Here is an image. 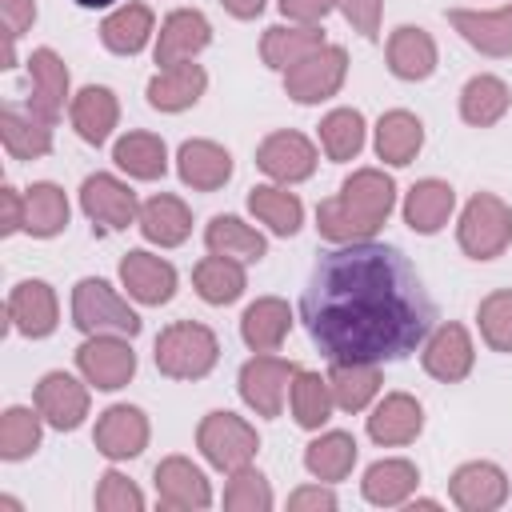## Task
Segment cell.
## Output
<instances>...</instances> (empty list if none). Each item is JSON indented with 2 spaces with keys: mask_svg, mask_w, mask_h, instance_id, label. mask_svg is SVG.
I'll use <instances>...</instances> for the list:
<instances>
[{
  "mask_svg": "<svg viewBox=\"0 0 512 512\" xmlns=\"http://www.w3.org/2000/svg\"><path fill=\"white\" fill-rule=\"evenodd\" d=\"M176 172L192 192H216L232 180V152L216 140H184L176 152Z\"/></svg>",
  "mask_w": 512,
  "mask_h": 512,
  "instance_id": "cb8c5ba5",
  "label": "cell"
},
{
  "mask_svg": "<svg viewBox=\"0 0 512 512\" xmlns=\"http://www.w3.org/2000/svg\"><path fill=\"white\" fill-rule=\"evenodd\" d=\"M72 324L84 336H136L140 316L128 308V300L100 276H84L72 288Z\"/></svg>",
  "mask_w": 512,
  "mask_h": 512,
  "instance_id": "5b68a950",
  "label": "cell"
},
{
  "mask_svg": "<svg viewBox=\"0 0 512 512\" xmlns=\"http://www.w3.org/2000/svg\"><path fill=\"white\" fill-rule=\"evenodd\" d=\"M476 328L492 352H512V288H496L476 304Z\"/></svg>",
  "mask_w": 512,
  "mask_h": 512,
  "instance_id": "bcb514c9",
  "label": "cell"
},
{
  "mask_svg": "<svg viewBox=\"0 0 512 512\" xmlns=\"http://www.w3.org/2000/svg\"><path fill=\"white\" fill-rule=\"evenodd\" d=\"M272 504H276V496H272L264 472H256L252 464L228 472V484H224V508L228 512H268Z\"/></svg>",
  "mask_w": 512,
  "mask_h": 512,
  "instance_id": "7dc6e473",
  "label": "cell"
},
{
  "mask_svg": "<svg viewBox=\"0 0 512 512\" xmlns=\"http://www.w3.org/2000/svg\"><path fill=\"white\" fill-rule=\"evenodd\" d=\"M92 504H96L100 512H144V492H140L124 472L108 468V472L100 476V484H96Z\"/></svg>",
  "mask_w": 512,
  "mask_h": 512,
  "instance_id": "c3c4849f",
  "label": "cell"
},
{
  "mask_svg": "<svg viewBox=\"0 0 512 512\" xmlns=\"http://www.w3.org/2000/svg\"><path fill=\"white\" fill-rule=\"evenodd\" d=\"M136 228L148 244H160V248H180L188 236H192V212L180 196L172 192H156L140 204V216H136Z\"/></svg>",
  "mask_w": 512,
  "mask_h": 512,
  "instance_id": "484cf974",
  "label": "cell"
},
{
  "mask_svg": "<svg viewBox=\"0 0 512 512\" xmlns=\"http://www.w3.org/2000/svg\"><path fill=\"white\" fill-rule=\"evenodd\" d=\"M192 288H196V296H200L204 304L224 308V304H232V300L244 296V288H248V272H244L240 260L208 252V256L196 260V268H192Z\"/></svg>",
  "mask_w": 512,
  "mask_h": 512,
  "instance_id": "836d02e7",
  "label": "cell"
},
{
  "mask_svg": "<svg viewBox=\"0 0 512 512\" xmlns=\"http://www.w3.org/2000/svg\"><path fill=\"white\" fill-rule=\"evenodd\" d=\"M212 44V24L204 12L196 8H176L160 20V32H156V48H152V60L160 68H172L180 60H192L196 52H204Z\"/></svg>",
  "mask_w": 512,
  "mask_h": 512,
  "instance_id": "d6986e66",
  "label": "cell"
},
{
  "mask_svg": "<svg viewBox=\"0 0 512 512\" xmlns=\"http://www.w3.org/2000/svg\"><path fill=\"white\" fill-rule=\"evenodd\" d=\"M288 408H292V420L308 432H320L328 420H332V388H328V376L320 372H308V368H296L292 376V388H288Z\"/></svg>",
  "mask_w": 512,
  "mask_h": 512,
  "instance_id": "60d3db41",
  "label": "cell"
},
{
  "mask_svg": "<svg viewBox=\"0 0 512 512\" xmlns=\"http://www.w3.org/2000/svg\"><path fill=\"white\" fill-rule=\"evenodd\" d=\"M424 432V408L408 392H388L368 412V436L380 448H404Z\"/></svg>",
  "mask_w": 512,
  "mask_h": 512,
  "instance_id": "7402d4cb",
  "label": "cell"
},
{
  "mask_svg": "<svg viewBox=\"0 0 512 512\" xmlns=\"http://www.w3.org/2000/svg\"><path fill=\"white\" fill-rule=\"evenodd\" d=\"M248 212L276 236H296L304 224V204L288 184H256L248 192Z\"/></svg>",
  "mask_w": 512,
  "mask_h": 512,
  "instance_id": "ab89813d",
  "label": "cell"
},
{
  "mask_svg": "<svg viewBox=\"0 0 512 512\" xmlns=\"http://www.w3.org/2000/svg\"><path fill=\"white\" fill-rule=\"evenodd\" d=\"M60 324V304H56V292L52 284L44 280H20L12 292H8V328L28 336V340H44L52 336Z\"/></svg>",
  "mask_w": 512,
  "mask_h": 512,
  "instance_id": "ffe728a7",
  "label": "cell"
},
{
  "mask_svg": "<svg viewBox=\"0 0 512 512\" xmlns=\"http://www.w3.org/2000/svg\"><path fill=\"white\" fill-rule=\"evenodd\" d=\"M300 364L284 360V356H272V352H256L252 360H244L240 376H236V388H240V400L264 416V420H276L284 412V400H288V388H292V376H296Z\"/></svg>",
  "mask_w": 512,
  "mask_h": 512,
  "instance_id": "52a82bcc",
  "label": "cell"
},
{
  "mask_svg": "<svg viewBox=\"0 0 512 512\" xmlns=\"http://www.w3.org/2000/svg\"><path fill=\"white\" fill-rule=\"evenodd\" d=\"M336 12L364 36V40H380V16H384V0H336Z\"/></svg>",
  "mask_w": 512,
  "mask_h": 512,
  "instance_id": "681fc988",
  "label": "cell"
},
{
  "mask_svg": "<svg viewBox=\"0 0 512 512\" xmlns=\"http://www.w3.org/2000/svg\"><path fill=\"white\" fill-rule=\"evenodd\" d=\"M88 388L92 384L88 380H76L72 372H44L40 384L32 388V404L40 408L44 424H52L56 432H72L88 416V404H92Z\"/></svg>",
  "mask_w": 512,
  "mask_h": 512,
  "instance_id": "4fadbf2b",
  "label": "cell"
},
{
  "mask_svg": "<svg viewBox=\"0 0 512 512\" xmlns=\"http://www.w3.org/2000/svg\"><path fill=\"white\" fill-rule=\"evenodd\" d=\"M292 332V308L280 296H260L240 316V340L252 352H276Z\"/></svg>",
  "mask_w": 512,
  "mask_h": 512,
  "instance_id": "4dcf8cb0",
  "label": "cell"
},
{
  "mask_svg": "<svg viewBox=\"0 0 512 512\" xmlns=\"http://www.w3.org/2000/svg\"><path fill=\"white\" fill-rule=\"evenodd\" d=\"M344 76H348V52L340 44H324L284 72V92L296 104H320L344 88Z\"/></svg>",
  "mask_w": 512,
  "mask_h": 512,
  "instance_id": "ba28073f",
  "label": "cell"
},
{
  "mask_svg": "<svg viewBox=\"0 0 512 512\" xmlns=\"http://www.w3.org/2000/svg\"><path fill=\"white\" fill-rule=\"evenodd\" d=\"M0 232L4 236L24 232V192H16L12 184L0 188Z\"/></svg>",
  "mask_w": 512,
  "mask_h": 512,
  "instance_id": "db71d44e",
  "label": "cell"
},
{
  "mask_svg": "<svg viewBox=\"0 0 512 512\" xmlns=\"http://www.w3.org/2000/svg\"><path fill=\"white\" fill-rule=\"evenodd\" d=\"M204 88H208V72L200 64H192V60H180L172 68H160L148 80L144 96H148V104L156 112H184L204 96Z\"/></svg>",
  "mask_w": 512,
  "mask_h": 512,
  "instance_id": "f1b7e54d",
  "label": "cell"
},
{
  "mask_svg": "<svg viewBox=\"0 0 512 512\" xmlns=\"http://www.w3.org/2000/svg\"><path fill=\"white\" fill-rule=\"evenodd\" d=\"M204 248L208 252H216V256H232V260H240V264H256V260H264V252H268V240H264V232H256L252 224H244L240 216H212L208 220V228H204Z\"/></svg>",
  "mask_w": 512,
  "mask_h": 512,
  "instance_id": "74e56055",
  "label": "cell"
},
{
  "mask_svg": "<svg viewBox=\"0 0 512 512\" xmlns=\"http://www.w3.org/2000/svg\"><path fill=\"white\" fill-rule=\"evenodd\" d=\"M0 20H4V40H20L36 20V0H0Z\"/></svg>",
  "mask_w": 512,
  "mask_h": 512,
  "instance_id": "816d5d0a",
  "label": "cell"
},
{
  "mask_svg": "<svg viewBox=\"0 0 512 512\" xmlns=\"http://www.w3.org/2000/svg\"><path fill=\"white\" fill-rule=\"evenodd\" d=\"M356 436L352 432H320L308 448H304V468L312 480H324V484H340L352 464H356Z\"/></svg>",
  "mask_w": 512,
  "mask_h": 512,
  "instance_id": "b9f144b4",
  "label": "cell"
},
{
  "mask_svg": "<svg viewBox=\"0 0 512 512\" xmlns=\"http://www.w3.org/2000/svg\"><path fill=\"white\" fill-rule=\"evenodd\" d=\"M336 8V0H280L284 20L292 24H324V16Z\"/></svg>",
  "mask_w": 512,
  "mask_h": 512,
  "instance_id": "f5cc1de1",
  "label": "cell"
},
{
  "mask_svg": "<svg viewBox=\"0 0 512 512\" xmlns=\"http://www.w3.org/2000/svg\"><path fill=\"white\" fill-rule=\"evenodd\" d=\"M28 80H32V88L24 96V108L36 112L44 124H56L60 112H64V104H72V96H68V84L72 80H68L64 60L52 48H32V56H28Z\"/></svg>",
  "mask_w": 512,
  "mask_h": 512,
  "instance_id": "e0dca14e",
  "label": "cell"
},
{
  "mask_svg": "<svg viewBox=\"0 0 512 512\" xmlns=\"http://www.w3.org/2000/svg\"><path fill=\"white\" fill-rule=\"evenodd\" d=\"M424 148V124L408 108H392L376 120V156L392 168H404Z\"/></svg>",
  "mask_w": 512,
  "mask_h": 512,
  "instance_id": "d6a6232c",
  "label": "cell"
},
{
  "mask_svg": "<svg viewBox=\"0 0 512 512\" xmlns=\"http://www.w3.org/2000/svg\"><path fill=\"white\" fill-rule=\"evenodd\" d=\"M396 208V180L384 168H356L336 196L316 204V232L328 244L372 240Z\"/></svg>",
  "mask_w": 512,
  "mask_h": 512,
  "instance_id": "7a4b0ae2",
  "label": "cell"
},
{
  "mask_svg": "<svg viewBox=\"0 0 512 512\" xmlns=\"http://www.w3.org/2000/svg\"><path fill=\"white\" fill-rule=\"evenodd\" d=\"M112 160L120 172H128L132 180H164L168 172V144L156 132H124L112 144Z\"/></svg>",
  "mask_w": 512,
  "mask_h": 512,
  "instance_id": "8d00e7d4",
  "label": "cell"
},
{
  "mask_svg": "<svg viewBox=\"0 0 512 512\" xmlns=\"http://www.w3.org/2000/svg\"><path fill=\"white\" fill-rule=\"evenodd\" d=\"M508 108H512V88L492 72H480L460 88V120L472 128L500 124L508 116Z\"/></svg>",
  "mask_w": 512,
  "mask_h": 512,
  "instance_id": "e575fe53",
  "label": "cell"
},
{
  "mask_svg": "<svg viewBox=\"0 0 512 512\" xmlns=\"http://www.w3.org/2000/svg\"><path fill=\"white\" fill-rule=\"evenodd\" d=\"M156 36V16L148 4L140 0H128L120 8H112L104 20H100V44L116 56H136L148 48V40Z\"/></svg>",
  "mask_w": 512,
  "mask_h": 512,
  "instance_id": "4316f807",
  "label": "cell"
},
{
  "mask_svg": "<svg viewBox=\"0 0 512 512\" xmlns=\"http://www.w3.org/2000/svg\"><path fill=\"white\" fill-rule=\"evenodd\" d=\"M452 208H456V188L448 180L424 176L404 192V208L400 212H404V224L416 236H436L452 220Z\"/></svg>",
  "mask_w": 512,
  "mask_h": 512,
  "instance_id": "603a6c76",
  "label": "cell"
},
{
  "mask_svg": "<svg viewBox=\"0 0 512 512\" xmlns=\"http://www.w3.org/2000/svg\"><path fill=\"white\" fill-rule=\"evenodd\" d=\"M68 116H72L76 136H80L84 144L100 148V144H108L112 128L120 124V100H116L112 88H104V84H88V88H80V92L72 96Z\"/></svg>",
  "mask_w": 512,
  "mask_h": 512,
  "instance_id": "d4e9b609",
  "label": "cell"
},
{
  "mask_svg": "<svg viewBox=\"0 0 512 512\" xmlns=\"http://www.w3.org/2000/svg\"><path fill=\"white\" fill-rule=\"evenodd\" d=\"M416 484H420V472H416L412 460H404V456H384V460L368 464V472H364V480H360V492H364V500L376 504V508H400V504L412 500Z\"/></svg>",
  "mask_w": 512,
  "mask_h": 512,
  "instance_id": "f546056e",
  "label": "cell"
},
{
  "mask_svg": "<svg viewBox=\"0 0 512 512\" xmlns=\"http://www.w3.org/2000/svg\"><path fill=\"white\" fill-rule=\"evenodd\" d=\"M448 24L476 52H484L492 60L512 56V4L484 8V12L480 8H448Z\"/></svg>",
  "mask_w": 512,
  "mask_h": 512,
  "instance_id": "ac0fdd59",
  "label": "cell"
},
{
  "mask_svg": "<svg viewBox=\"0 0 512 512\" xmlns=\"http://www.w3.org/2000/svg\"><path fill=\"white\" fill-rule=\"evenodd\" d=\"M420 364H424V372H428L432 380H440V384H460V380L472 372V364H476V344H472L468 328L456 324V320L436 324V328L424 336V344H420Z\"/></svg>",
  "mask_w": 512,
  "mask_h": 512,
  "instance_id": "8fae6325",
  "label": "cell"
},
{
  "mask_svg": "<svg viewBox=\"0 0 512 512\" xmlns=\"http://www.w3.org/2000/svg\"><path fill=\"white\" fill-rule=\"evenodd\" d=\"M364 136H368V128H364L360 108H332V112L320 120V148H324V156L336 160V164L356 160L360 148H364Z\"/></svg>",
  "mask_w": 512,
  "mask_h": 512,
  "instance_id": "f6af8a7d",
  "label": "cell"
},
{
  "mask_svg": "<svg viewBox=\"0 0 512 512\" xmlns=\"http://www.w3.org/2000/svg\"><path fill=\"white\" fill-rule=\"evenodd\" d=\"M316 144L304 136V132H292V128H280V132H268L260 144H256V168L276 180V184H300L316 172Z\"/></svg>",
  "mask_w": 512,
  "mask_h": 512,
  "instance_id": "7c38bea8",
  "label": "cell"
},
{
  "mask_svg": "<svg viewBox=\"0 0 512 512\" xmlns=\"http://www.w3.org/2000/svg\"><path fill=\"white\" fill-rule=\"evenodd\" d=\"M0 140L12 160H40L52 152V124H44L36 112L8 104L0 112Z\"/></svg>",
  "mask_w": 512,
  "mask_h": 512,
  "instance_id": "d590c367",
  "label": "cell"
},
{
  "mask_svg": "<svg viewBox=\"0 0 512 512\" xmlns=\"http://www.w3.org/2000/svg\"><path fill=\"white\" fill-rule=\"evenodd\" d=\"M328 388L340 412H364L380 396V364H332Z\"/></svg>",
  "mask_w": 512,
  "mask_h": 512,
  "instance_id": "7bdbcfd3",
  "label": "cell"
},
{
  "mask_svg": "<svg viewBox=\"0 0 512 512\" xmlns=\"http://www.w3.org/2000/svg\"><path fill=\"white\" fill-rule=\"evenodd\" d=\"M220 4H224V12L236 16V20H256L268 0H220Z\"/></svg>",
  "mask_w": 512,
  "mask_h": 512,
  "instance_id": "11a10c76",
  "label": "cell"
},
{
  "mask_svg": "<svg viewBox=\"0 0 512 512\" xmlns=\"http://www.w3.org/2000/svg\"><path fill=\"white\" fill-rule=\"evenodd\" d=\"M152 360L168 380H204L220 360V340L200 320H176L160 328L152 344Z\"/></svg>",
  "mask_w": 512,
  "mask_h": 512,
  "instance_id": "3957f363",
  "label": "cell"
},
{
  "mask_svg": "<svg viewBox=\"0 0 512 512\" xmlns=\"http://www.w3.org/2000/svg\"><path fill=\"white\" fill-rule=\"evenodd\" d=\"M76 368L96 392H116L136 376V352L128 336H84L76 348Z\"/></svg>",
  "mask_w": 512,
  "mask_h": 512,
  "instance_id": "30bf717a",
  "label": "cell"
},
{
  "mask_svg": "<svg viewBox=\"0 0 512 512\" xmlns=\"http://www.w3.org/2000/svg\"><path fill=\"white\" fill-rule=\"evenodd\" d=\"M404 508H408V512H416V508H424V512H436V508H440V500H428V496H420V500H408Z\"/></svg>",
  "mask_w": 512,
  "mask_h": 512,
  "instance_id": "9f6ffc18",
  "label": "cell"
},
{
  "mask_svg": "<svg viewBox=\"0 0 512 512\" xmlns=\"http://www.w3.org/2000/svg\"><path fill=\"white\" fill-rule=\"evenodd\" d=\"M456 244L468 260L504 256L512 244V204H504L496 192H476L456 220Z\"/></svg>",
  "mask_w": 512,
  "mask_h": 512,
  "instance_id": "277c9868",
  "label": "cell"
},
{
  "mask_svg": "<svg viewBox=\"0 0 512 512\" xmlns=\"http://www.w3.org/2000/svg\"><path fill=\"white\" fill-rule=\"evenodd\" d=\"M80 212L92 220L96 232H120V228L136 224L140 200H136V192H132L120 176H112V172H92V176H84V184H80Z\"/></svg>",
  "mask_w": 512,
  "mask_h": 512,
  "instance_id": "9c48e42d",
  "label": "cell"
},
{
  "mask_svg": "<svg viewBox=\"0 0 512 512\" xmlns=\"http://www.w3.org/2000/svg\"><path fill=\"white\" fill-rule=\"evenodd\" d=\"M448 496L460 512H492L508 500V476L492 460H468L452 472Z\"/></svg>",
  "mask_w": 512,
  "mask_h": 512,
  "instance_id": "44dd1931",
  "label": "cell"
},
{
  "mask_svg": "<svg viewBox=\"0 0 512 512\" xmlns=\"http://www.w3.org/2000/svg\"><path fill=\"white\" fill-rule=\"evenodd\" d=\"M68 196L60 184L52 180H36L28 192H24V232L36 236V240H52L68 228Z\"/></svg>",
  "mask_w": 512,
  "mask_h": 512,
  "instance_id": "f35d334b",
  "label": "cell"
},
{
  "mask_svg": "<svg viewBox=\"0 0 512 512\" xmlns=\"http://www.w3.org/2000/svg\"><path fill=\"white\" fill-rule=\"evenodd\" d=\"M340 500H336V492L324 484V480H316V484H304V488H296L292 496H288V508L292 512H332Z\"/></svg>",
  "mask_w": 512,
  "mask_h": 512,
  "instance_id": "f907efd6",
  "label": "cell"
},
{
  "mask_svg": "<svg viewBox=\"0 0 512 512\" xmlns=\"http://www.w3.org/2000/svg\"><path fill=\"white\" fill-rule=\"evenodd\" d=\"M80 8H88V12H96V8H112L116 0H76Z\"/></svg>",
  "mask_w": 512,
  "mask_h": 512,
  "instance_id": "6f0895ef",
  "label": "cell"
},
{
  "mask_svg": "<svg viewBox=\"0 0 512 512\" xmlns=\"http://www.w3.org/2000/svg\"><path fill=\"white\" fill-rule=\"evenodd\" d=\"M148 436H152L148 416L136 404H112L100 412L92 444L104 460H136L148 448Z\"/></svg>",
  "mask_w": 512,
  "mask_h": 512,
  "instance_id": "9a60e30c",
  "label": "cell"
},
{
  "mask_svg": "<svg viewBox=\"0 0 512 512\" xmlns=\"http://www.w3.org/2000/svg\"><path fill=\"white\" fill-rule=\"evenodd\" d=\"M152 484H156V500L164 508L204 512L212 504V484L200 472V464H192L188 456H164L156 464V472H152Z\"/></svg>",
  "mask_w": 512,
  "mask_h": 512,
  "instance_id": "2e32d148",
  "label": "cell"
},
{
  "mask_svg": "<svg viewBox=\"0 0 512 512\" xmlns=\"http://www.w3.org/2000/svg\"><path fill=\"white\" fill-rule=\"evenodd\" d=\"M196 448L200 456L216 468V472H236V468H248L256 460V448H260V436L256 428L236 416V412H208L196 428Z\"/></svg>",
  "mask_w": 512,
  "mask_h": 512,
  "instance_id": "8992f818",
  "label": "cell"
},
{
  "mask_svg": "<svg viewBox=\"0 0 512 512\" xmlns=\"http://www.w3.org/2000/svg\"><path fill=\"white\" fill-rule=\"evenodd\" d=\"M120 284H124V292H128L136 304L160 308V304H168V300L176 296L180 276H176V268H172L164 256L144 252V248H132V252L120 256Z\"/></svg>",
  "mask_w": 512,
  "mask_h": 512,
  "instance_id": "5bb4252c",
  "label": "cell"
},
{
  "mask_svg": "<svg viewBox=\"0 0 512 512\" xmlns=\"http://www.w3.org/2000/svg\"><path fill=\"white\" fill-rule=\"evenodd\" d=\"M328 40H324V28L320 24H272V28H264V36H260V56H264V64L268 68H276V72H288L292 64H300L304 56H312L316 48H324Z\"/></svg>",
  "mask_w": 512,
  "mask_h": 512,
  "instance_id": "1f68e13d",
  "label": "cell"
},
{
  "mask_svg": "<svg viewBox=\"0 0 512 512\" xmlns=\"http://www.w3.org/2000/svg\"><path fill=\"white\" fill-rule=\"evenodd\" d=\"M40 436H44V416L40 408H24V404H12L4 408L0 416V460L16 464V460H28L36 448H40Z\"/></svg>",
  "mask_w": 512,
  "mask_h": 512,
  "instance_id": "ee69618b",
  "label": "cell"
},
{
  "mask_svg": "<svg viewBox=\"0 0 512 512\" xmlns=\"http://www.w3.org/2000/svg\"><path fill=\"white\" fill-rule=\"evenodd\" d=\"M436 60H440L436 56V40L420 24L392 28V36H388V72L396 80H408V84L428 80L436 72Z\"/></svg>",
  "mask_w": 512,
  "mask_h": 512,
  "instance_id": "83f0119b",
  "label": "cell"
},
{
  "mask_svg": "<svg viewBox=\"0 0 512 512\" xmlns=\"http://www.w3.org/2000/svg\"><path fill=\"white\" fill-rule=\"evenodd\" d=\"M300 320L328 364H388L424 344L436 304L400 248L356 240L316 260Z\"/></svg>",
  "mask_w": 512,
  "mask_h": 512,
  "instance_id": "6da1fadb",
  "label": "cell"
}]
</instances>
